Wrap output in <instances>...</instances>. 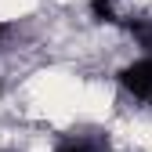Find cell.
Masks as SVG:
<instances>
[{
	"mask_svg": "<svg viewBox=\"0 0 152 152\" xmlns=\"http://www.w3.org/2000/svg\"><path fill=\"white\" fill-rule=\"evenodd\" d=\"M120 87L138 102H152V58L148 54H141V58L120 69Z\"/></svg>",
	"mask_w": 152,
	"mask_h": 152,
	"instance_id": "6da1fadb",
	"label": "cell"
},
{
	"mask_svg": "<svg viewBox=\"0 0 152 152\" xmlns=\"http://www.w3.org/2000/svg\"><path fill=\"white\" fill-rule=\"evenodd\" d=\"M91 15L98 22H120V0H91Z\"/></svg>",
	"mask_w": 152,
	"mask_h": 152,
	"instance_id": "7a4b0ae2",
	"label": "cell"
},
{
	"mask_svg": "<svg viewBox=\"0 0 152 152\" xmlns=\"http://www.w3.org/2000/svg\"><path fill=\"white\" fill-rule=\"evenodd\" d=\"M130 33L138 36V44L145 47V54L152 58V22H148V26H130Z\"/></svg>",
	"mask_w": 152,
	"mask_h": 152,
	"instance_id": "3957f363",
	"label": "cell"
},
{
	"mask_svg": "<svg viewBox=\"0 0 152 152\" xmlns=\"http://www.w3.org/2000/svg\"><path fill=\"white\" fill-rule=\"evenodd\" d=\"M54 152H98V148H94L91 141H83V138H69V141H62L58 148H54Z\"/></svg>",
	"mask_w": 152,
	"mask_h": 152,
	"instance_id": "277c9868",
	"label": "cell"
},
{
	"mask_svg": "<svg viewBox=\"0 0 152 152\" xmlns=\"http://www.w3.org/2000/svg\"><path fill=\"white\" fill-rule=\"evenodd\" d=\"M4 33H7V26H4V22H0V40H4Z\"/></svg>",
	"mask_w": 152,
	"mask_h": 152,
	"instance_id": "5b68a950",
	"label": "cell"
},
{
	"mask_svg": "<svg viewBox=\"0 0 152 152\" xmlns=\"http://www.w3.org/2000/svg\"><path fill=\"white\" fill-rule=\"evenodd\" d=\"M4 152H7V148H4Z\"/></svg>",
	"mask_w": 152,
	"mask_h": 152,
	"instance_id": "8992f818",
	"label": "cell"
}]
</instances>
